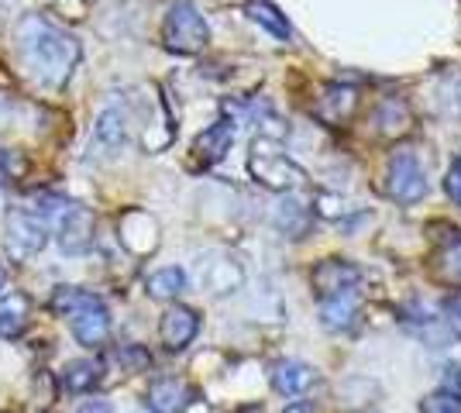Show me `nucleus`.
<instances>
[{
	"instance_id": "9b49d317",
	"label": "nucleus",
	"mask_w": 461,
	"mask_h": 413,
	"mask_svg": "<svg viewBox=\"0 0 461 413\" xmlns=\"http://www.w3.org/2000/svg\"><path fill=\"white\" fill-rule=\"evenodd\" d=\"M128 138H131V121H128V107L124 103H107V107H100V114L94 121V141L104 148V152H121L124 145H128Z\"/></svg>"
},
{
	"instance_id": "5701e85b",
	"label": "nucleus",
	"mask_w": 461,
	"mask_h": 413,
	"mask_svg": "<svg viewBox=\"0 0 461 413\" xmlns=\"http://www.w3.org/2000/svg\"><path fill=\"white\" fill-rule=\"evenodd\" d=\"M420 413H461V400L451 396L447 390H438V393L420 400Z\"/></svg>"
},
{
	"instance_id": "a878e982",
	"label": "nucleus",
	"mask_w": 461,
	"mask_h": 413,
	"mask_svg": "<svg viewBox=\"0 0 461 413\" xmlns=\"http://www.w3.org/2000/svg\"><path fill=\"white\" fill-rule=\"evenodd\" d=\"M444 190H447V197L461 207V169L458 166H451V173H447V179H444Z\"/></svg>"
},
{
	"instance_id": "6ab92c4d",
	"label": "nucleus",
	"mask_w": 461,
	"mask_h": 413,
	"mask_svg": "<svg viewBox=\"0 0 461 413\" xmlns=\"http://www.w3.org/2000/svg\"><path fill=\"white\" fill-rule=\"evenodd\" d=\"M32 307L21 293H11L0 300V337H21L28 328Z\"/></svg>"
},
{
	"instance_id": "2eb2a0df",
	"label": "nucleus",
	"mask_w": 461,
	"mask_h": 413,
	"mask_svg": "<svg viewBox=\"0 0 461 413\" xmlns=\"http://www.w3.org/2000/svg\"><path fill=\"white\" fill-rule=\"evenodd\" d=\"M358 317V300L355 293H341V296H327L321 300V324L327 331H348Z\"/></svg>"
},
{
	"instance_id": "2f4dec72",
	"label": "nucleus",
	"mask_w": 461,
	"mask_h": 413,
	"mask_svg": "<svg viewBox=\"0 0 461 413\" xmlns=\"http://www.w3.org/2000/svg\"><path fill=\"white\" fill-rule=\"evenodd\" d=\"M4 283H7V275H4V269H0V290H4Z\"/></svg>"
},
{
	"instance_id": "4468645a",
	"label": "nucleus",
	"mask_w": 461,
	"mask_h": 413,
	"mask_svg": "<svg viewBox=\"0 0 461 413\" xmlns=\"http://www.w3.org/2000/svg\"><path fill=\"white\" fill-rule=\"evenodd\" d=\"M145 400H149L152 413H179L186 407V400H190V390H186V382L166 375V379H155L152 386H149Z\"/></svg>"
},
{
	"instance_id": "7c9ffc66",
	"label": "nucleus",
	"mask_w": 461,
	"mask_h": 413,
	"mask_svg": "<svg viewBox=\"0 0 461 413\" xmlns=\"http://www.w3.org/2000/svg\"><path fill=\"white\" fill-rule=\"evenodd\" d=\"M238 413H262V407H255V403H251V407H241Z\"/></svg>"
},
{
	"instance_id": "393cba45",
	"label": "nucleus",
	"mask_w": 461,
	"mask_h": 413,
	"mask_svg": "<svg viewBox=\"0 0 461 413\" xmlns=\"http://www.w3.org/2000/svg\"><path fill=\"white\" fill-rule=\"evenodd\" d=\"M444 275L447 279H461V241L444 256Z\"/></svg>"
},
{
	"instance_id": "ddd939ff",
	"label": "nucleus",
	"mask_w": 461,
	"mask_h": 413,
	"mask_svg": "<svg viewBox=\"0 0 461 413\" xmlns=\"http://www.w3.org/2000/svg\"><path fill=\"white\" fill-rule=\"evenodd\" d=\"M121 245L131 252V256H149L158 245V224H155L152 214L145 211H128L121 217Z\"/></svg>"
},
{
	"instance_id": "4be33fe9",
	"label": "nucleus",
	"mask_w": 461,
	"mask_h": 413,
	"mask_svg": "<svg viewBox=\"0 0 461 413\" xmlns=\"http://www.w3.org/2000/svg\"><path fill=\"white\" fill-rule=\"evenodd\" d=\"M420 337L430 345V348H444V345H451V341H455V331L444 324L441 317H423Z\"/></svg>"
},
{
	"instance_id": "f257e3e1",
	"label": "nucleus",
	"mask_w": 461,
	"mask_h": 413,
	"mask_svg": "<svg viewBox=\"0 0 461 413\" xmlns=\"http://www.w3.org/2000/svg\"><path fill=\"white\" fill-rule=\"evenodd\" d=\"M14 41H18V52L28 73L39 79L41 86H52V90L66 86L83 62V41L69 35L66 28L45 21L41 14H24L14 24Z\"/></svg>"
},
{
	"instance_id": "cd10ccee",
	"label": "nucleus",
	"mask_w": 461,
	"mask_h": 413,
	"mask_svg": "<svg viewBox=\"0 0 461 413\" xmlns=\"http://www.w3.org/2000/svg\"><path fill=\"white\" fill-rule=\"evenodd\" d=\"M73 413H114V407L107 400H83Z\"/></svg>"
},
{
	"instance_id": "473e14b6",
	"label": "nucleus",
	"mask_w": 461,
	"mask_h": 413,
	"mask_svg": "<svg viewBox=\"0 0 461 413\" xmlns=\"http://www.w3.org/2000/svg\"><path fill=\"white\" fill-rule=\"evenodd\" d=\"M455 166H458V169H461V156H458V162H455Z\"/></svg>"
},
{
	"instance_id": "a211bd4d",
	"label": "nucleus",
	"mask_w": 461,
	"mask_h": 413,
	"mask_svg": "<svg viewBox=\"0 0 461 413\" xmlns=\"http://www.w3.org/2000/svg\"><path fill=\"white\" fill-rule=\"evenodd\" d=\"M249 18L258 24V28H266L272 39H279V41H289L293 39V28H289V21H286V14L272 4V0H251L249 7Z\"/></svg>"
},
{
	"instance_id": "c756f323",
	"label": "nucleus",
	"mask_w": 461,
	"mask_h": 413,
	"mask_svg": "<svg viewBox=\"0 0 461 413\" xmlns=\"http://www.w3.org/2000/svg\"><path fill=\"white\" fill-rule=\"evenodd\" d=\"M283 413H313V407H310V403H289Z\"/></svg>"
},
{
	"instance_id": "f03ea898",
	"label": "nucleus",
	"mask_w": 461,
	"mask_h": 413,
	"mask_svg": "<svg viewBox=\"0 0 461 413\" xmlns=\"http://www.w3.org/2000/svg\"><path fill=\"white\" fill-rule=\"evenodd\" d=\"M249 173L255 183H262L272 193H293L296 186L307 183V173L283 152L279 135H258L251 141Z\"/></svg>"
},
{
	"instance_id": "f3484780",
	"label": "nucleus",
	"mask_w": 461,
	"mask_h": 413,
	"mask_svg": "<svg viewBox=\"0 0 461 413\" xmlns=\"http://www.w3.org/2000/svg\"><path fill=\"white\" fill-rule=\"evenodd\" d=\"M310 220H313V214H310L307 203H300L296 197H286L279 207H276V228L283 231V238H303L310 231Z\"/></svg>"
},
{
	"instance_id": "f8f14e48",
	"label": "nucleus",
	"mask_w": 461,
	"mask_h": 413,
	"mask_svg": "<svg viewBox=\"0 0 461 413\" xmlns=\"http://www.w3.org/2000/svg\"><path fill=\"white\" fill-rule=\"evenodd\" d=\"M230 145H234V121H213L211 128H203L193 141V162L200 169H211V166H217L221 158L228 156Z\"/></svg>"
},
{
	"instance_id": "aec40b11",
	"label": "nucleus",
	"mask_w": 461,
	"mask_h": 413,
	"mask_svg": "<svg viewBox=\"0 0 461 413\" xmlns=\"http://www.w3.org/2000/svg\"><path fill=\"white\" fill-rule=\"evenodd\" d=\"M145 290L152 300H176V296L186 290V273L179 265H166V269H155L145 283Z\"/></svg>"
},
{
	"instance_id": "6e6552de",
	"label": "nucleus",
	"mask_w": 461,
	"mask_h": 413,
	"mask_svg": "<svg viewBox=\"0 0 461 413\" xmlns=\"http://www.w3.org/2000/svg\"><path fill=\"white\" fill-rule=\"evenodd\" d=\"M94 228L96 217L94 211L79 207V203H69V211L59 217L56 224V241L66 256H83L90 245H94Z\"/></svg>"
},
{
	"instance_id": "1a4fd4ad",
	"label": "nucleus",
	"mask_w": 461,
	"mask_h": 413,
	"mask_svg": "<svg viewBox=\"0 0 461 413\" xmlns=\"http://www.w3.org/2000/svg\"><path fill=\"white\" fill-rule=\"evenodd\" d=\"M200 335V314L193 307H183V303H173L162 320H158V337L166 345V352H183L190 348L193 337Z\"/></svg>"
},
{
	"instance_id": "0eeeda50",
	"label": "nucleus",
	"mask_w": 461,
	"mask_h": 413,
	"mask_svg": "<svg viewBox=\"0 0 461 413\" xmlns=\"http://www.w3.org/2000/svg\"><path fill=\"white\" fill-rule=\"evenodd\" d=\"M69 328L83 348H100L111 337V314H107L104 300L94 293L83 296V303L69 314Z\"/></svg>"
},
{
	"instance_id": "423d86ee",
	"label": "nucleus",
	"mask_w": 461,
	"mask_h": 413,
	"mask_svg": "<svg viewBox=\"0 0 461 413\" xmlns=\"http://www.w3.org/2000/svg\"><path fill=\"white\" fill-rule=\"evenodd\" d=\"M196 283L213 296H228L245 286V269L241 262L228 252H203L196 258Z\"/></svg>"
},
{
	"instance_id": "bb28decb",
	"label": "nucleus",
	"mask_w": 461,
	"mask_h": 413,
	"mask_svg": "<svg viewBox=\"0 0 461 413\" xmlns=\"http://www.w3.org/2000/svg\"><path fill=\"white\" fill-rule=\"evenodd\" d=\"M444 390L461 400V365H447L444 369Z\"/></svg>"
},
{
	"instance_id": "dca6fc26",
	"label": "nucleus",
	"mask_w": 461,
	"mask_h": 413,
	"mask_svg": "<svg viewBox=\"0 0 461 413\" xmlns=\"http://www.w3.org/2000/svg\"><path fill=\"white\" fill-rule=\"evenodd\" d=\"M313 382V369L303 362H279L272 369V390L279 396H300L303 390H310Z\"/></svg>"
},
{
	"instance_id": "b1692460",
	"label": "nucleus",
	"mask_w": 461,
	"mask_h": 413,
	"mask_svg": "<svg viewBox=\"0 0 461 413\" xmlns=\"http://www.w3.org/2000/svg\"><path fill=\"white\" fill-rule=\"evenodd\" d=\"M117 358H121V365H124L128 373H145V369L152 365V355L145 352L141 345H121Z\"/></svg>"
},
{
	"instance_id": "9d476101",
	"label": "nucleus",
	"mask_w": 461,
	"mask_h": 413,
	"mask_svg": "<svg viewBox=\"0 0 461 413\" xmlns=\"http://www.w3.org/2000/svg\"><path fill=\"white\" fill-rule=\"evenodd\" d=\"M362 283V269L351 265L348 258H324L317 269H313V290L321 300L327 296H341L355 293V286Z\"/></svg>"
},
{
	"instance_id": "c85d7f7f",
	"label": "nucleus",
	"mask_w": 461,
	"mask_h": 413,
	"mask_svg": "<svg viewBox=\"0 0 461 413\" xmlns=\"http://www.w3.org/2000/svg\"><path fill=\"white\" fill-rule=\"evenodd\" d=\"M447 314H455L461 320V290L455 296H451V300H447Z\"/></svg>"
},
{
	"instance_id": "7ed1b4c3",
	"label": "nucleus",
	"mask_w": 461,
	"mask_h": 413,
	"mask_svg": "<svg viewBox=\"0 0 461 413\" xmlns=\"http://www.w3.org/2000/svg\"><path fill=\"white\" fill-rule=\"evenodd\" d=\"M211 41V28L203 11L193 0H173L162 21V45L176 56H200Z\"/></svg>"
},
{
	"instance_id": "20e7f679",
	"label": "nucleus",
	"mask_w": 461,
	"mask_h": 413,
	"mask_svg": "<svg viewBox=\"0 0 461 413\" xmlns=\"http://www.w3.org/2000/svg\"><path fill=\"white\" fill-rule=\"evenodd\" d=\"M49 228L35 211L28 207H7L4 214V252L11 262H28L45 248Z\"/></svg>"
},
{
	"instance_id": "412c9836",
	"label": "nucleus",
	"mask_w": 461,
	"mask_h": 413,
	"mask_svg": "<svg viewBox=\"0 0 461 413\" xmlns=\"http://www.w3.org/2000/svg\"><path fill=\"white\" fill-rule=\"evenodd\" d=\"M62 382H66L69 393H90L96 382H100V362H94V358L69 362L66 373H62Z\"/></svg>"
},
{
	"instance_id": "39448f33",
	"label": "nucleus",
	"mask_w": 461,
	"mask_h": 413,
	"mask_svg": "<svg viewBox=\"0 0 461 413\" xmlns=\"http://www.w3.org/2000/svg\"><path fill=\"white\" fill-rule=\"evenodd\" d=\"M385 193L396 203H417L427 197V173L420 169V162L413 152L400 148L385 166Z\"/></svg>"
}]
</instances>
